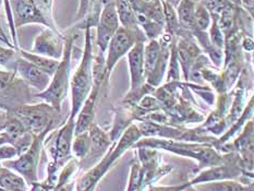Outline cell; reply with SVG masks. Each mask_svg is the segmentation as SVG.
<instances>
[{
	"instance_id": "cell-1",
	"label": "cell",
	"mask_w": 254,
	"mask_h": 191,
	"mask_svg": "<svg viewBox=\"0 0 254 191\" xmlns=\"http://www.w3.org/2000/svg\"><path fill=\"white\" fill-rule=\"evenodd\" d=\"M136 147H148V149L167 151L175 155L193 158L197 162V171L218 165L224 161V155L214 146L206 143H197V142L141 138L133 145V149H136Z\"/></svg>"
},
{
	"instance_id": "cell-2",
	"label": "cell",
	"mask_w": 254,
	"mask_h": 191,
	"mask_svg": "<svg viewBox=\"0 0 254 191\" xmlns=\"http://www.w3.org/2000/svg\"><path fill=\"white\" fill-rule=\"evenodd\" d=\"M75 38L76 35L73 34L64 36V54L62 59H60L57 70L52 75L47 89L35 94V97L41 98V100L49 104L59 113L62 112L63 103L65 100V97H67L70 89L71 58H72Z\"/></svg>"
},
{
	"instance_id": "cell-3",
	"label": "cell",
	"mask_w": 254,
	"mask_h": 191,
	"mask_svg": "<svg viewBox=\"0 0 254 191\" xmlns=\"http://www.w3.org/2000/svg\"><path fill=\"white\" fill-rule=\"evenodd\" d=\"M85 31L84 49L81 62L72 78L70 79L71 90V112L69 117L75 119L81 106L90 94L93 86V38L91 29Z\"/></svg>"
},
{
	"instance_id": "cell-4",
	"label": "cell",
	"mask_w": 254,
	"mask_h": 191,
	"mask_svg": "<svg viewBox=\"0 0 254 191\" xmlns=\"http://www.w3.org/2000/svg\"><path fill=\"white\" fill-rule=\"evenodd\" d=\"M8 112L18 118L33 135L41 134L46 130L53 131L59 122L60 115L59 112L45 102L40 104H21L8 109Z\"/></svg>"
},
{
	"instance_id": "cell-5",
	"label": "cell",
	"mask_w": 254,
	"mask_h": 191,
	"mask_svg": "<svg viewBox=\"0 0 254 191\" xmlns=\"http://www.w3.org/2000/svg\"><path fill=\"white\" fill-rule=\"evenodd\" d=\"M49 132H51V130H46L41 134L33 135L30 146L14 160L5 161L3 165L20 174L29 186L38 182V164H40L44 142H45L46 135Z\"/></svg>"
},
{
	"instance_id": "cell-6",
	"label": "cell",
	"mask_w": 254,
	"mask_h": 191,
	"mask_svg": "<svg viewBox=\"0 0 254 191\" xmlns=\"http://www.w3.org/2000/svg\"><path fill=\"white\" fill-rule=\"evenodd\" d=\"M146 42V37L143 34L141 29L128 30L120 26L110 40L106 55H105V72H106V81L109 79L116 64L121 58L128 55L130 49L134 46L136 42Z\"/></svg>"
},
{
	"instance_id": "cell-7",
	"label": "cell",
	"mask_w": 254,
	"mask_h": 191,
	"mask_svg": "<svg viewBox=\"0 0 254 191\" xmlns=\"http://www.w3.org/2000/svg\"><path fill=\"white\" fill-rule=\"evenodd\" d=\"M246 176L242 171L239 156L235 152H229L224 154L223 163L212 167H208L198 173L196 176L187 183V185L195 186L198 184H205L219 180H236L237 178ZM248 178V176H246Z\"/></svg>"
},
{
	"instance_id": "cell-8",
	"label": "cell",
	"mask_w": 254,
	"mask_h": 191,
	"mask_svg": "<svg viewBox=\"0 0 254 191\" xmlns=\"http://www.w3.org/2000/svg\"><path fill=\"white\" fill-rule=\"evenodd\" d=\"M254 126L252 120H249L241 129V133L239 134L233 143H225L220 153L222 152H235L240 158L241 167L246 176H250L253 178V149H254Z\"/></svg>"
},
{
	"instance_id": "cell-9",
	"label": "cell",
	"mask_w": 254,
	"mask_h": 191,
	"mask_svg": "<svg viewBox=\"0 0 254 191\" xmlns=\"http://www.w3.org/2000/svg\"><path fill=\"white\" fill-rule=\"evenodd\" d=\"M74 128L75 119L68 117L67 122L63 125V127L57 131L56 135H55L54 143L51 147V163L58 168H63L64 164L70 158H72L71 146H72V141L74 138Z\"/></svg>"
},
{
	"instance_id": "cell-10",
	"label": "cell",
	"mask_w": 254,
	"mask_h": 191,
	"mask_svg": "<svg viewBox=\"0 0 254 191\" xmlns=\"http://www.w3.org/2000/svg\"><path fill=\"white\" fill-rule=\"evenodd\" d=\"M88 133H90L91 139L90 151H88V154L84 160L80 162V165L82 169H84V172L94 165H96L107 154L110 147L115 143L110 139L109 133L104 131L102 128H99L95 123L88 129Z\"/></svg>"
},
{
	"instance_id": "cell-11",
	"label": "cell",
	"mask_w": 254,
	"mask_h": 191,
	"mask_svg": "<svg viewBox=\"0 0 254 191\" xmlns=\"http://www.w3.org/2000/svg\"><path fill=\"white\" fill-rule=\"evenodd\" d=\"M64 48V36L62 33H57L49 27H45L34 38L31 52L48 58L60 60L63 57Z\"/></svg>"
},
{
	"instance_id": "cell-12",
	"label": "cell",
	"mask_w": 254,
	"mask_h": 191,
	"mask_svg": "<svg viewBox=\"0 0 254 191\" xmlns=\"http://www.w3.org/2000/svg\"><path fill=\"white\" fill-rule=\"evenodd\" d=\"M120 27L119 19L116 11V4H107L103 7L96 26V47L99 52L106 55L108 44Z\"/></svg>"
},
{
	"instance_id": "cell-13",
	"label": "cell",
	"mask_w": 254,
	"mask_h": 191,
	"mask_svg": "<svg viewBox=\"0 0 254 191\" xmlns=\"http://www.w3.org/2000/svg\"><path fill=\"white\" fill-rule=\"evenodd\" d=\"M8 2L15 29L27 24H41L48 27L34 0H8Z\"/></svg>"
},
{
	"instance_id": "cell-14",
	"label": "cell",
	"mask_w": 254,
	"mask_h": 191,
	"mask_svg": "<svg viewBox=\"0 0 254 191\" xmlns=\"http://www.w3.org/2000/svg\"><path fill=\"white\" fill-rule=\"evenodd\" d=\"M13 70H15V72L27 86L33 87V89L38 91V93L47 89L52 79L51 75H48L41 69H38L36 65L22 58L20 55H18L15 59Z\"/></svg>"
},
{
	"instance_id": "cell-15",
	"label": "cell",
	"mask_w": 254,
	"mask_h": 191,
	"mask_svg": "<svg viewBox=\"0 0 254 191\" xmlns=\"http://www.w3.org/2000/svg\"><path fill=\"white\" fill-rule=\"evenodd\" d=\"M144 44L145 42H136L127 55L130 73V90L128 93L137 92L145 84L144 58H143Z\"/></svg>"
},
{
	"instance_id": "cell-16",
	"label": "cell",
	"mask_w": 254,
	"mask_h": 191,
	"mask_svg": "<svg viewBox=\"0 0 254 191\" xmlns=\"http://www.w3.org/2000/svg\"><path fill=\"white\" fill-rule=\"evenodd\" d=\"M102 89V85L93 84L90 94L86 97L83 105L81 106L80 111L75 117V128L74 134H79L87 131L91 126L94 124L95 118V108L96 102L99 95V91Z\"/></svg>"
},
{
	"instance_id": "cell-17",
	"label": "cell",
	"mask_w": 254,
	"mask_h": 191,
	"mask_svg": "<svg viewBox=\"0 0 254 191\" xmlns=\"http://www.w3.org/2000/svg\"><path fill=\"white\" fill-rule=\"evenodd\" d=\"M135 13L143 14L146 18L165 25L162 0H129Z\"/></svg>"
},
{
	"instance_id": "cell-18",
	"label": "cell",
	"mask_w": 254,
	"mask_h": 191,
	"mask_svg": "<svg viewBox=\"0 0 254 191\" xmlns=\"http://www.w3.org/2000/svg\"><path fill=\"white\" fill-rule=\"evenodd\" d=\"M0 188L5 191H29V185L20 174L2 165L0 167Z\"/></svg>"
},
{
	"instance_id": "cell-19",
	"label": "cell",
	"mask_w": 254,
	"mask_h": 191,
	"mask_svg": "<svg viewBox=\"0 0 254 191\" xmlns=\"http://www.w3.org/2000/svg\"><path fill=\"white\" fill-rule=\"evenodd\" d=\"M197 191H253V184H244L237 180H219L194 186Z\"/></svg>"
},
{
	"instance_id": "cell-20",
	"label": "cell",
	"mask_w": 254,
	"mask_h": 191,
	"mask_svg": "<svg viewBox=\"0 0 254 191\" xmlns=\"http://www.w3.org/2000/svg\"><path fill=\"white\" fill-rule=\"evenodd\" d=\"M197 0H181L176 7L179 25L182 30L190 32L194 31V9Z\"/></svg>"
},
{
	"instance_id": "cell-21",
	"label": "cell",
	"mask_w": 254,
	"mask_h": 191,
	"mask_svg": "<svg viewBox=\"0 0 254 191\" xmlns=\"http://www.w3.org/2000/svg\"><path fill=\"white\" fill-rule=\"evenodd\" d=\"M19 55L24 58L27 62H30L33 64L38 69H41L44 72L47 73L48 75H53L55 73V71L57 70L60 60L57 59H53V58H48L45 56H42V55H37L32 52H26L24 49H19L18 51Z\"/></svg>"
},
{
	"instance_id": "cell-22",
	"label": "cell",
	"mask_w": 254,
	"mask_h": 191,
	"mask_svg": "<svg viewBox=\"0 0 254 191\" xmlns=\"http://www.w3.org/2000/svg\"><path fill=\"white\" fill-rule=\"evenodd\" d=\"M116 11L119 19L120 26L128 30H139L136 22V14L131 7L129 0H116Z\"/></svg>"
},
{
	"instance_id": "cell-23",
	"label": "cell",
	"mask_w": 254,
	"mask_h": 191,
	"mask_svg": "<svg viewBox=\"0 0 254 191\" xmlns=\"http://www.w3.org/2000/svg\"><path fill=\"white\" fill-rule=\"evenodd\" d=\"M90 145L91 139L88 130L79 134H74L72 146H71V154H72V157L79 162L83 161L88 154V151H90Z\"/></svg>"
},
{
	"instance_id": "cell-24",
	"label": "cell",
	"mask_w": 254,
	"mask_h": 191,
	"mask_svg": "<svg viewBox=\"0 0 254 191\" xmlns=\"http://www.w3.org/2000/svg\"><path fill=\"white\" fill-rule=\"evenodd\" d=\"M25 83L21 80L15 70H0V93L15 92L19 86L24 85Z\"/></svg>"
},
{
	"instance_id": "cell-25",
	"label": "cell",
	"mask_w": 254,
	"mask_h": 191,
	"mask_svg": "<svg viewBox=\"0 0 254 191\" xmlns=\"http://www.w3.org/2000/svg\"><path fill=\"white\" fill-rule=\"evenodd\" d=\"M159 53H161V44H159L158 40L148 41L147 44H144V54H143V58H144L145 79L146 76L152 72L154 65H155L159 57Z\"/></svg>"
},
{
	"instance_id": "cell-26",
	"label": "cell",
	"mask_w": 254,
	"mask_h": 191,
	"mask_svg": "<svg viewBox=\"0 0 254 191\" xmlns=\"http://www.w3.org/2000/svg\"><path fill=\"white\" fill-rule=\"evenodd\" d=\"M212 23V15L200 0H197L194 9V31L192 32H207Z\"/></svg>"
},
{
	"instance_id": "cell-27",
	"label": "cell",
	"mask_w": 254,
	"mask_h": 191,
	"mask_svg": "<svg viewBox=\"0 0 254 191\" xmlns=\"http://www.w3.org/2000/svg\"><path fill=\"white\" fill-rule=\"evenodd\" d=\"M162 2L165 18V32H168L171 35L176 36L177 33L181 29L178 22V16H177L176 8L167 2L166 0H163Z\"/></svg>"
},
{
	"instance_id": "cell-28",
	"label": "cell",
	"mask_w": 254,
	"mask_h": 191,
	"mask_svg": "<svg viewBox=\"0 0 254 191\" xmlns=\"http://www.w3.org/2000/svg\"><path fill=\"white\" fill-rule=\"evenodd\" d=\"M167 82H177L180 80V64L178 60V55H177V48H176V38H174L173 44L170 47V56L167 67Z\"/></svg>"
},
{
	"instance_id": "cell-29",
	"label": "cell",
	"mask_w": 254,
	"mask_h": 191,
	"mask_svg": "<svg viewBox=\"0 0 254 191\" xmlns=\"http://www.w3.org/2000/svg\"><path fill=\"white\" fill-rule=\"evenodd\" d=\"M34 2L37 9L40 10L43 18L45 19L49 29H52L53 31L57 33H60L54 19V0H34Z\"/></svg>"
},
{
	"instance_id": "cell-30",
	"label": "cell",
	"mask_w": 254,
	"mask_h": 191,
	"mask_svg": "<svg viewBox=\"0 0 254 191\" xmlns=\"http://www.w3.org/2000/svg\"><path fill=\"white\" fill-rule=\"evenodd\" d=\"M16 57H18V53H16L15 48L0 46V65L4 69L13 70Z\"/></svg>"
},
{
	"instance_id": "cell-31",
	"label": "cell",
	"mask_w": 254,
	"mask_h": 191,
	"mask_svg": "<svg viewBox=\"0 0 254 191\" xmlns=\"http://www.w3.org/2000/svg\"><path fill=\"white\" fill-rule=\"evenodd\" d=\"M20 155L18 149L12 144L0 145V162L14 160Z\"/></svg>"
},
{
	"instance_id": "cell-32",
	"label": "cell",
	"mask_w": 254,
	"mask_h": 191,
	"mask_svg": "<svg viewBox=\"0 0 254 191\" xmlns=\"http://www.w3.org/2000/svg\"><path fill=\"white\" fill-rule=\"evenodd\" d=\"M186 187L185 184L174 185V186H150L146 191H180Z\"/></svg>"
},
{
	"instance_id": "cell-33",
	"label": "cell",
	"mask_w": 254,
	"mask_h": 191,
	"mask_svg": "<svg viewBox=\"0 0 254 191\" xmlns=\"http://www.w3.org/2000/svg\"><path fill=\"white\" fill-rule=\"evenodd\" d=\"M30 189L29 191H54L55 187L52 185H49L48 183H46L45 180L44 182L40 183V182H36V183H33L32 185H30Z\"/></svg>"
},
{
	"instance_id": "cell-34",
	"label": "cell",
	"mask_w": 254,
	"mask_h": 191,
	"mask_svg": "<svg viewBox=\"0 0 254 191\" xmlns=\"http://www.w3.org/2000/svg\"><path fill=\"white\" fill-rule=\"evenodd\" d=\"M240 8L244 11H246L251 18H253L254 0H240Z\"/></svg>"
},
{
	"instance_id": "cell-35",
	"label": "cell",
	"mask_w": 254,
	"mask_h": 191,
	"mask_svg": "<svg viewBox=\"0 0 254 191\" xmlns=\"http://www.w3.org/2000/svg\"><path fill=\"white\" fill-rule=\"evenodd\" d=\"M75 189V179L71 180V182L64 184V185H57L55 187L54 191H74Z\"/></svg>"
},
{
	"instance_id": "cell-36",
	"label": "cell",
	"mask_w": 254,
	"mask_h": 191,
	"mask_svg": "<svg viewBox=\"0 0 254 191\" xmlns=\"http://www.w3.org/2000/svg\"><path fill=\"white\" fill-rule=\"evenodd\" d=\"M3 1H4V0H0V10H1V5H2V2H3ZM0 42L7 44V45H8L9 47H11V48H15V47L12 45V44H10L7 35H5V33H4L3 29H2V26H1V20H0ZM15 49H16V48H15Z\"/></svg>"
},
{
	"instance_id": "cell-37",
	"label": "cell",
	"mask_w": 254,
	"mask_h": 191,
	"mask_svg": "<svg viewBox=\"0 0 254 191\" xmlns=\"http://www.w3.org/2000/svg\"><path fill=\"white\" fill-rule=\"evenodd\" d=\"M180 191H197V190L195 189L194 186L187 185V183H186V187H185L184 189H182V190H180Z\"/></svg>"
},
{
	"instance_id": "cell-38",
	"label": "cell",
	"mask_w": 254,
	"mask_h": 191,
	"mask_svg": "<svg viewBox=\"0 0 254 191\" xmlns=\"http://www.w3.org/2000/svg\"><path fill=\"white\" fill-rule=\"evenodd\" d=\"M166 1L167 2H169L171 5H173V7H177V5H178L179 4V2L181 1V0H166Z\"/></svg>"
},
{
	"instance_id": "cell-39",
	"label": "cell",
	"mask_w": 254,
	"mask_h": 191,
	"mask_svg": "<svg viewBox=\"0 0 254 191\" xmlns=\"http://www.w3.org/2000/svg\"><path fill=\"white\" fill-rule=\"evenodd\" d=\"M95 190V188H91V189H88V190H86V191H94Z\"/></svg>"
},
{
	"instance_id": "cell-40",
	"label": "cell",
	"mask_w": 254,
	"mask_h": 191,
	"mask_svg": "<svg viewBox=\"0 0 254 191\" xmlns=\"http://www.w3.org/2000/svg\"><path fill=\"white\" fill-rule=\"evenodd\" d=\"M94 1H95V0H91V2H94Z\"/></svg>"
}]
</instances>
